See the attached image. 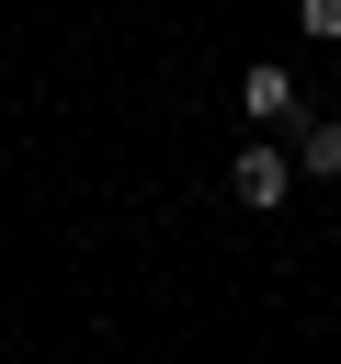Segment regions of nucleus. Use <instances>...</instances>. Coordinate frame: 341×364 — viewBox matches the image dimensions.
I'll return each mask as SVG.
<instances>
[{
	"label": "nucleus",
	"mask_w": 341,
	"mask_h": 364,
	"mask_svg": "<svg viewBox=\"0 0 341 364\" xmlns=\"http://www.w3.org/2000/svg\"><path fill=\"white\" fill-rule=\"evenodd\" d=\"M284 193H296V159H284V148H239V159H227V205H250V216H273Z\"/></svg>",
	"instance_id": "f257e3e1"
},
{
	"label": "nucleus",
	"mask_w": 341,
	"mask_h": 364,
	"mask_svg": "<svg viewBox=\"0 0 341 364\" xmlns=\"http://www.w3.org/2000/svg\"><path fill=\"white\" fill-rule=\"evenodd\" d=\"M239 114H250V125H307V102H296V80H284L273 57L239 68Z\"/></svg>",
	"instance_id": "f03ea898"
},
{
	"label": "nucleus",
	"mask_w": 341,
	"mask_h": 364,
	"mask_svg": "<svg viewBox=\"0 0 341 364\" xmlns=\"http://www.w3.org/2000/svg\"><path fill=\"white\" fill-rule=\"evenodd\" d=\"M296 171L307 182H341V114H307L296 125Z\"/></svg>",
	"instance_id": "7ed1b4c3"
},
{
	"label": "nucleus",
	"mask_w": 341,
	"mask_h": 364,
	"mask_svg": "<svg viewBox=\"0 0 341 364\" xmlns=\"http://www.w3.org/2000/svg\"><path fill=\"white\" fill-rule=\"evenodd\" d=\"M296 23H307L318 46H341V0H296Z\"/></svg>",
	"instance_id": "20e7f679"
}]
</instances>
